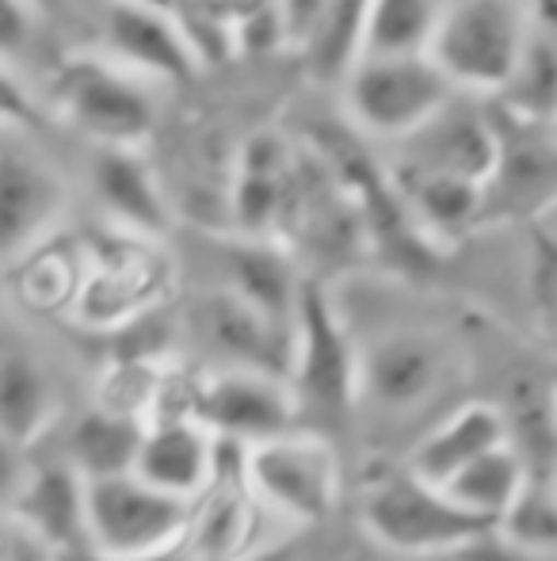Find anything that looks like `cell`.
<instances>
[{"label":"cell","instance_id":"obj_7","mask_svg":"<svg viewBox=\"0 0 557 561\" xmlns=\"http://www.w3.org/2000/svg\"><path fill=\"white\" fill-rule=\"evenodd\" d=\"M179 333L214 367H248L290 378L294 363V325H282L230 287L207 283L187 298Z\"/></svg>","mask_w":557,"mask_h":561},{"label":"cell","instance_id":"obj_38","mask_svg":"<svg viewBox=\"0 0 557 561\" xmlns=\"http://www.w3.org/2000/svg\"><path fill=\"white\" fill-rule=\"evenodd\" d=\"M54 561H115V558H107L104 550H96L92 542H73V547L54 550Z\"/></svg>","mask_w":557,"mask_h":561},{"label":"cell","instance_id":"obj_10","mask_svg":"<svg viewBox=\"0 0 557 561\" xmlns=\"http://www.w3.org/2000/svg\"><path fill=\"white\" fill-rule=\"evenodd\" d=\"M187 413L214 436L253 447L298 428V398L290 378L248 367H214L192 386Z\"/></svg>","mask_w":557,"mask_h":561},{"label":"cell","instance_id":"obj_39","mask_svg":"<svg viewBox=\"0 0 557 561\" xmlns=\"http://www.w3.org/2000/svg\"><path fill=\"white\" fill-rule=\"evenodd\" d=\"M35 4L43 8L46 15H50V12H61V8H66V0H35Z\"/></svg>","mask_w":557,"mask_h":561},{"label":"cell","instance_id":"obj_20","mask_svg":"<svg viewBox=\"0 0 557 561\" xmlns=\"http://www.w3.org/2000/svg\"><path fill=\"white\" fill-rule=\"evenodd\" d=\"M58 413L50 367L27 340L0 333V436L31 447Z\"/></svg>","mask_w":557,"mask_h":561},{"label":"cell","instance_id":"obj_37","mask_svg":"<svg viewBox=\"0 0 557 561\" xmlns=\"http://www.w3.org/2000/svg\"><path fill=\"white\" fill-rule=\"evenodd\" d=\"M241 561H305V554H302V542L298 539H282L276 547L253 550V554H245Z\"/></svg>","mask_w":557,"mask_h":561},{"label":"cell","instance_id":"obj_32","mask_svg":"<svg viewBox=\"0 0 557 561\" xmlns=\"http://www.w3.org/2000/svg\"><path fill=\"white\" fill-rule=\"evenodd\" d=\"M459 561H557V554H546V550H535V547H523V542L508 539L504 531L492 527L489 535H481L477 542L462 547Z\"/></svg>","mask_w":557,"mask_h":561},{"label":"cell","instance_id":"obj_25","mask_svg":"<svg viewBox=\"0 0 557 561\" xmlns=\"http://www.w3.org/2000/svg\"><path fill=\"white\" fill-rule=\"evenodd\" d=\"M527 485H531V470L523 462V455L512 444H500L485 450V455H477L469 466H462L443 489L462 508L474 512V516L500 524Z\"/></svg>","mask_w":557,"mask_h":561},{"label":"cell","instance_id":"obj_9","mask_svg":"<svg viewBox=\"0 0 557 561\" xmlns=\"http://www.w3.org/2000/svg\"><path fill=\"white\" fill-rule=\"evenodd\" d=\"M454 355L431 329H390L359 344V405L382 416H413L446 386Z\"/></svg>","mask_w":557,"mask_h":561},{"label":"cell","instance_id":"obj_14","mask_svg":"<svg viewBox=\"0 0 557 561\" xmlns=\"http://www.w3.org/2000/svg\"><path fill=\"white\" fill-rule=\"evenodd\" d=\"M153 249V237L119 229V244L100 249L96 272L77 287V313L100 329L149 313L164 283V260Z\"/></svg>","mask_w":557,"mask_h":561},{"label":"cell","instance_id":"obj_26","mask_svg":"<svg viewBox=\"0 0 557 561\" xmlns=\"http://www.w3.org/2000/svg\"><path fill=\"white\" fill-rule=\"evenodd\" d=\"M500 107L535 123L557 118V23L538 20L520 54V66L512 69L508 84L497 92Z\"/></svg>","mask_w":557,"mask_h":561},{"label":"cell","instance_id":"obj_43","mask_svg":"<svg viewBox=\"0 0 557 561\" xmlns=\"http://www.w3.org/2000/svg\"><path fill=\"white\" fill-rule=\"evenodd\" d=\"M554 123H557V118H554Z\"/></svg>","mask_w":557,"mask_h":561},{"label":"cell","instance_id":"obj_12","mask_svg":"<svg viewBox=\"0 0 557 561\" xmlns=\"http://www.w3.org/2000/svg\"><path fill=\"white\" fill-rule=\"evenodd\" d=\"M397 172H436V176H462L489 184L500 161V130L492 112L459 92L446 100L417 130L394 141Z\"/></svg>","mask_w":557,"mask_h":561},{"label":"cell","instance_id":"obj_29","mask_svg":"<svg viewBox=\"0 0 557 561\" xmlns=\"http://www.w3.org/2000/svg\"><path fill=\"white\" fill-rule=\"evenodd\" d=\"M46 12L35 0H0V58L20 66L35 54Z\"/></svg>","mask_w":557,"mask_h":561},{"label":"cell","instance_id":"obj_27","mask_svg":"<svg viewBox=\"0 0 557 561\" xmlns=\"http://www.w3.org/2000/svg\"><path fill=\"white\" fill-rule=\"evenodd\" d=\"M446 0H371L363 54H428Z\"/></svg>","mask_w":557,"mask_h":561},{"label":"cell","instance_id":"obj_35","mask_svg":"<svg viewBox=\"0 0 557 561\" xmlns=\"http://www.w3.org/2000/svg\"><path fill=\"white\" fill-rule=\"evenodd\" d=\"M20 450H23L20 444H12L8 436H0V504H12L15 489H20L23 473H27Z\"/></svg>","mask_w":557,"mask_h":561},{"label":"cell","instance_id":"obj_40","mask_svg":"<svg viewBox=\"0 0 557 561\" xmlns=\"http://www.w3.org/2000/svg\"><path fill=\"white\" fill-rule=\"evenodd\" d=\"M141 4H153V8H169V12H176L184 0H141Z\"/></svg>","mask_w":557,"mask_h":561},{"label":"cell","instance_id":"obj_4","mask_svg":"<svg viewBox=\"0 0 557 561\" xmlns=\"http://www.w3.org/2000/svg\"><path fill=\"white\" fill-rule=\"evenodd\" d=\"M54 104L96 146H141L156 126L153 81L112 54H73L61 61Z\"/></svg>","mask_w":557,"mask_h":561},{"label":"cell","instance_id":"obj_5","mask_svg":"<svg viewBox=\"0 0 557 561\" xmlns=\"http://www.w3.org/2000/svg\"><path fill=\"white\" fill-rule=\"evenodd\" d=\"M290 386L302 416L344 421L359 405V344L317 279H305L298 295Z\"/></svg>","mask_w":557,"mask_h":561},{"label":"cell","instance_id":"obj_13","mask_svg":"<svg viewBox=\"0 0 557 561\" xmlns=\"http://www.w3.org/2000/svg\"><path fill=\"white\" fill-rule=\"evenodd\" d=\"M104 54L149 81L184 84L202 69L179 12L141 4V0H107Z\"/></svg>","mask_w":557,"mask_h":561},{"label":"cell","instance_id":"obj_16","mask_svg":"<svg viewBox=\"0 0 557 561\" xmlns=\"http://www.w3.org/2000/svg\"><path fill=\"white\" fill-rule=\"evenodd\" d=\"M214 244V283L230 287L233 295L248 298L253 306H260L264 313H271L282 325H294L298 313V295L302 283L290 264V256L271 244L260 233H210Z\"/></svg>","mask_w":557,"mask_h":561},{"label":"cell","instance_id":"obj_18","mask_svg":"<svg viewBox=\"0 0 557 561\" xmlns=\"http://www.w3.org/2000/svg\"><path fill=\"white\" fill-rule=\"evenodd\" d=\"M89 184L115 229L153 237V241L169 237L172 203L138 146H100L92 157Z\"/></svg>","mask_w":557,"mask_h":561},{"label":"cell","instance_id":"obj_17","mask_svg":"<svg viewBox=\"0 0 557 561\" xmlns=\"http://www.w3.org/2000/svg\"><path fill=\"white\" fill-rule=\"evenodd\" d=\"M8 508L23 531L54 550L89 542V478L66 455L31 466Z\"/></svg>","mask_w":557,"mask_h":561},{"label":"cell","instance_id":"obj_36","mask_svg":"<svg viewBox=\"0 0 557 561\" xmlns=\"http://www.w3.org/2000/svg\"><path fill=\"white\" fill-rule=\"evenodd\" d=\"M4 561H54V547H46L38 535H31V531H15V539H12V547H8V558Z\"/></svg>","mask_w":557,"mask_h":561},{"label":"cell","instance_id":"obj_11","mask_svg":"<svg viewBox=\"0 0 557 561\" xmlns=\"http://www.w3.org/2000/svg\"><path fill=\"white\" fill-rule=\"evenodd\" d=\"M66 207L69 187L61 172L15 138V130H0V267L43 249Z\"/></svg>","mask_w":557,"mask_h":561},{"label":"cell","instance_id":"obj_1","mask_svg":"<svg viewBox=\"0 0 557 561\" xmlns=\"http://www.w3.org/2000/svg\"><path fill=\"white\" fill-rule=\"evenodd\" d=\"M363 531L390 554L423 558V554H459L462 547L489 535L497 524L462 508L446 489L417 478L405 466L379 478L359 504Z\"/></svg>","mask_w":557,"mask_h":561},{"label":"cell","instance_id":"obj_8","mask_svg":"<svg viewBox=\"0 0 557 561\" xmlns=\"http://www.w3.org/2000/svg\"><path fill=\"white\" fill-rule=\"evenodd\" d=\"M245 473L256 501L298 527L333 516L340 501V458L317 432H282L245 450Z\"/></svg>","mask_w":557,"mask_h":561},{"label":"cell","instance_id":"obj_6","mask_svg":"<svg viewBox=\"0 0 557 561\" xmlns=\"http://www.w3.org/2000/svg\"><path fill=\"white\" fill-rule=\"evenodd\" d=\"M195 501L164 493L138 473L89 481V542L115 561H141L179 547Z\"/></svg>","mask_w":557,"mask_h":561},{"label":"cell","instance_id":"obj_15","mask_svg":"<svg viewBox=\"0 0 557 561\" xmlns=\"http://www.w3.org/2000/svg\"><path fill=\"white\" fill-rule=\"evenodd\" d=\"M500 130V161L485 184V218L492 210L520 215L543 207L557 195V146L546 130L554 123H535L512 112H492Z\"/></svg>","mask_w":557,"mask_h":561},{"label":"cell","instance_id":"obj_3","mask_svg":"<svg viewBox=\"0 0 557 561\" xmlns=\"http://www.w3.org/2000/svg\"><path fill=\"white\" fill-rule=\"evenodd\" d=\"M340 89L351 126L382 141L405 138L462 92L431 54H363Z\"/></svg>","mask_w":557,"mask_h":561},{"label":"cell","instance_id":"obj_23","mask_svg":"<svg viewBox=\"0 0 557 561\" xmlns=\"http://www.w3.org/2000/svg\"><path fill=\"white\" fill-rule=\"evenodd\" d=\"M508 424V444L523 455L531 478L554 481L557 473V386L538 375H515L504 401H497Z\"/></svg>","mask_w":557,"mask_h":561},{"label":"cell","instance_id":"obj_33","mask_svg":"<svg viewBox=\"0 0 557 561\" xmlns=\"http://www.w3.org/2000/svg\"><path fill=\"white\" fill-rule=\"evenodd\" d=\"M184 4L192 8V12L207 15V20L222 23V27L233 35V31H237L248 15H256L260 8H268L271 0H184Z\"/></svg>","mask_w":557,"mask_h":561},{"label":"cell","instance_id":"obj_22","mask_svg":"<svg viewBox=\"0 0 557 561\" xmlns=\"http://www.w3.org/2000/svg\"><path fill=\"white\" fill-rule=\"evenodd\" d=\"M146 428L149 424L141 421V413H130V409L119 405H96L84 416H77L61 455L89 481L115 478V473H135Z\"/></svg>","mask_w":557,"mask_h":561},{"label":"cell","instance_id":"obj_42","mask_svg":"<svg viewBox=\"0 0 557 561\" xmlns=\"http://www.w3.org/2000/svg\"><path fill=\"white\" fill-rule=\"evenodd\" d=\"M554 493H557V473H554Z\"/></svg>","mask_w":557,"mask_h":561},{"label":"cell","instance_id":"obj_34","mask_svg":"<svg viewBox=\"0 0 557 561\" xmlns=\"http://www.w3.org/2000/svg\"><path fill=\"white\" fill-rule=\"evenodd\" d=\"M333 4V0H279L282 15H287V31H290V43L302 46L305 38L313 35V27L321 23V15H325V8Z\"/></svg>","mask_w":557,"mask_h":561},{"label":"cell","instance_id":"obj_2","mask_svg":"<svg viewBox=\"0 0 557 561\" xmlns=\"http://www.w3.org/2000/svg\"><path fill=\"white\" fill-rule=\"evenodd\" d=\"M535 23L520 0H446L428 54L469 96H497Z\"/></svg>","mask_w":557,"mask_h":561},{"label":"cell","instance_id":"obj_31","mask_svg":"<svg viewBox=\"0 0 557 561\" xmlns=\"http://www.w3.org/2000/svg\"><path fill=\"white\" fill-rule=\"evenodd\" d=\"M38 100L27 89L20 73L12 69V61L0 58V130H27L38 123Z\"/></svg>","mask_w":557,"mask_h":561},{"label":"cell","instance_id":"obj_21","mask_svg":"<svg viewBox=\"0 0 557 561\" xmlns=\"http://www.w3.org/2000/svg\"><path fill=\"white\" fill-rule=\"evenodd\" d=\"M500 444H508V424L497 401H466L451 416H443L428 436L417 439L405 466L417 478L443 489L462 466H469L477 455Z\"/></svg>","mask_w":557,"mask_h":561},{"label":"cell","instance_id":"obj_30","mask_svg":"<svg viewBox=\"0 0 557 561\" xmlns=\"http://www.w3.org/2000/svg\"><path fill=\"white\" fill-rule=\"evenodd\" d=\"M282 43H290V31H287V15H282L279 0H271L268 8L248 15V20L233 31V46H237L241 54H271V50H279Z\"/></svg>","mask_w":557,"mask_h":561},{"label":"cell","instance_id":"obj_24","mask_svg":"<svg viewBox=\"0 0 557 561\" xmlns=\"http://www.w3.org/2000/svg\"><path fill=\"white\" fill-rule=\"evenodd\" d=\"M397 187L413 222L431 241H454L485 218V184L436 172H397Z\"/></svg>","mask_w":557,"mask_h":561},{"label":"cell","instance_id":"obj_28","mask_svg":"<svg viewBox=\"0 0 557 561\" xmlns=\"http://www.w3.org/2000/svg\"><path fill=\"white\" fill-rule=\"evenodd\" d=\"M497 531H504L508 539L523 542V547L546 550L557 554V493L554 481H535L520 493V501L508 508V516L497 524Z\"/></svg>","mask_w":557,"mask_h":561},{"label":"cell","instance_id":"obj_41","mask_svg":"<svg viewBox=\"0 0 557 561\" xmlns=\"http://www.w3.org/2000/svg\"><path fill=\"white\" fill-rule=\"evenodd\" d=\"M554 329H557V295H554Z\"/></svg>","mask_w":557,"mask_h":561},{"label":"cell","instance_id":"obj_19","mask_svg":"<svg viewBox=\"0 0 557 561\" xmlns=\"http://www.w3.org/2000/svg\"><path fill=\"white\" fill-rule=\"evenodd\" d=\"M214 462H218L214 432L195 421L192 413H172L146 428L135 473L153 481L164 493L195 501L214 481Z\"/></svg>","mask_w":557,"mask_h":561}]
</instances>
